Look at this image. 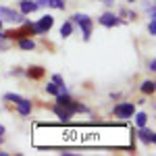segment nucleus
<instances>
[{
  "mask_svg": "<svg viewBox=\"0 0 156 156\" xmlns=\"http://www.w3.org/2000/svg\"><path fill=\"white\" fill-rule=\"evenodd\" d=\"M0 142H2V135H0Z\"/></svg>",
  "mask_w": 156,
  "mask_h": 156,
  "instance_id": "27",
  "label": "nucleus"
},
{
  "mask_svg": "<svg viewBox=\"0 0 156 156\" xmlns=\"http://www.w3.org/2000/svg\"><path fill=\"white\" fill-rule=\"evenodd\" d=\"M0 21H11V23H25V15L23 12H15L11 9L0 6Z\"/></svg>",
  "mask_w": 156,
  "mask_h": 156,
  "instance_id": "3",
  "label": "nucleus"
},
{
  "mask_svg": "<svg viewBox=\"0 0 156 156\" xmlns=\"http://www.w3.org/2000/svg\"><path fill=\"white\" fill-rule=\"evenodd\" d=\"M52 25H54V17H50V15H44L40 21H37L36 25H31V31L34 34H46V31H50L52 29Z\"/></svg>",
  "mask_w": 156,
  "mask_h": 156,
  "instance_id": "2",
  "label": "nucleus"
},
{
  "mask_svg": "<svg viewBox=\"0 0 156 156\" xmlns=\"http://www.w3.org/2000/svg\"><path fill=\"white\" fill-rule=\"evenodd\" d=\"M133 115H135V106L131 102H121L115 106V117H119V119H131Z\"/></svg>",
  "mask_w": 156,
  "mask_h": 156,
  "instance_id": "4",
  "label": "nucleus"
},
{
  "mask_svg": "<svg viewBox=\"0 0 156 156\" xmlns=\"http://www.w3.org/2000/svg\"><path fill=\"white\" fill-rule=\"evenodd\" d=\"M2 40H4V37H0V50H6V48H9V44H6V42H2Z\"/></svg>",
  "mask_w": 156,
  "mask_h": 156,
  "instance_id": "22",
  "label": "nucleus"
},
{
  "mask_svg": "<svg viewBox=\"0 0 156 156\" xmlns=\"http://www.w3.org/2000/svg\"><path fill=\"white\" fill-rule=\"evenodd\" d=\"M142 92L144 94H154V81H144L142 83Z\"/></svg>",
  "mask_w": 156,
  "mask_h": 156,
  "instance_id": "14",
  "label": "nucleus"
},
{
  "mask_svg": "<svg viewBox=\"0 0 156 156\" xmlns=\"http://www.w3.org/2000/svg\"><path fill=\"white\" fill-rule=\"evenodd\" d=\"M98 21L104 25V27H115V25H119V23H121V19L117 17V15H115V12H104V15H102Z\"/></svg>",
  "mask_w": 156,
  "mask_h": 156,
  "instance_id": "5",
  "label": "nucleus"
},
{
  "mask_svg": "<svg viewBox=\"0 0 156 156\" xmlns=\"http://www.w3.org/2000/svg\"><path fill=\"white\" fill-rule=\"evenodd\" d=\"M17 110H19V115H21V117H27V115L31 112V102H29V100H25V98H21V100L17 102Z\"/></svg>",
  "mask_w": 156,
  "mask_h": 156,
  "instance_id": "7",
  "label": "nucleus"
},
{
  "mask_svg": "<svg viewBox=\"0 0 156 156\" xmlns=\"http://www.w3.org/2000/svg\"><path fill=\"white\" fill-rule=\"evenodd\" d=\"M2 133H4V127H2V125H0V135H2Z\"/></svg>",
  "mask_w": 156,
  "mask_h": 156,
  "instance_id": "25",
  "label": "nucleus"
},
{
  "mask_svg": "<svg viewBox=\"0 0 156 156\" xmlns=\"http://www.w3.org/2000/svg\"><path fill=\"white\" fill-rule=\"evenodd\" d=\"M127 2H135V0H127Z\"/></svg>",
  "mask_w": 156,
  "mask_h": 156,
  "instance_id": "26",
  "label": "nucleus"
},
{
  "mask_svg": "<svg viewBox=\"0 0 156 156\" xmlns=\"http://www.w3.org/2000/svg\"><path fill=\"white\" fill-rule=\"evenodd\" d=\"M21 73H23L21 69H12V71H11V75H21Z\"/></svg>",
  "mask_w": 156,
  "mask_h": 156,
  "instance_id": "23",
  "label": "nucleus"
},
{
  "mask_svg": "<svg viewBox=\"0 0 156 156\" xmlns=\"http://www.w3.org/2000/svg\"><path fill=\"white\" fill-rule=\"evenodd\" d=\"M25 75L31 77V79H40V77H44V69L42 67H31V69L25 71Z\"/></svg>",
  "mask_w": 156,
  "mask_h": 156,
  "instance_id": "9",
  "label": "nucleus"
},
{
  "mask_svg": "<svg viewBox=\"0 0 156 156\" xmlns=\"http://www.w3.org/2000/svg\"><path fill=\"white\" fill-rule=\"evenodd\" d=\"M71 19L79 25V27H81V31H83V40L87 42V40H90V36H92V19H90L87 15H81V12L73 15Z\"/></svg>",
  "mask_w": 156,
  "mask_h": 156,
  "instance_id": "1",
  "label": "nucleus"
},
{
  "mask_svg": "<svg viewBox=\"0 0 156 156\" xmlns=\"http://www.w3.org/2000/svg\"><path fill=\"white\" fill-rule=\"evenodd\" d=\"M65 0H48V6H52V9H58V11H65Z\"/></svg>",
  "mask_w": 156,
  "mask_h": 156,
  "instance_id": "13",
  "label": "nucleus"
},
{
  "mask_svg": "<svg viewBox=\"0 0 156 156\" xmlns=\"http://www.w3.org/2000/svg\"><path fill=\"white\" fill-rule=\"evenodd\" d=\"M36 4H37V9L40 6H48V0H36Z\"/></svg>",
  "mask_w": 156,
  "mask_h": 156,
  "instance_id": "20",
  "label": "nucleus"
},
{
  "mask_svg": "<svg viewBox=\"0 0 156 156\" xmlns=\"http://www.w3.org/2000/svg\"><path fill=\"white\" fill-rule=\"evenodd\" d=\"M4 100H9V102H15V104H17V102L21 100V96H19V94H4Z\"/></svg>",
  "mask_w": 156,
  "mask_h": 156,
  "instance_id": "16",
  "label": "nucleus"
},
{
  "mask_svg": "<svg viewBox=\"0 0 156 156\" xmlns=\"http://www.w3.org/2000/svg\"><path fill=\"white\" fill-rule=\"evenodd\" d=\"M19 48L21 50H34L36 48V42L34 40H27V37H21L19 40Z\"/></svg>",
  "mask_w": 156,
  "mask_h": 156,
  "instance_id": "10",
  "label": "nucleus"
},
{
  "mask_svg": "<svg viewBox=\"0 0 156 156\" xmlns=\"http://www.w3.org/2000/svg\"><path fill=\"white\" fill-rule=\"evenodd\" d=\"M21 12L23 15H29V12H34V11H37V4H36V0H21Z\"/></svg>",
  "mask_w": 156,
  "mask_h": 156,
  "instance_id": "8",
  "label": "nucleus"
},
{
  "mask_svg": "<svg viewBox=\"0 0 156 156\" xmlns=\"http://www.w3.org/2000/svg\"><path fill=\"white\" fill-rule=\"evenodd\" d=\"M104 4H106V6H112V4H115V0H104Z\"/></svg>",
  "mask_w": 156,
  "mask_h": 156,
  "instance_id": "24",
  "label": "nucleus"
},
{
  "mask_svg": "<svg viewBox=\"0 0 156 156\" xmlns=\"http://www.w3.org/2000/svg\"><path fill=\"white\" fill-rule=\"evenodd\" d=\"M137 135H140V140H142L144 144H154V142H156L154 131H150V129H146V127H140Z\"/></svg>",
  "mask_w": 156,
  "mask_h": 156,
  "instance_id": "6",
  "label": "nucleus"
},
{
  "mask_svg": "<svg viewBox=\"0 0 156 156\" xmlns=\"http://www.w3.org/2000/svg\"><path fill=\"white\" fill-rule=\"evenodd\" d=\"M73 31V23L71 21H67V23H62V27H60V36L62 37H69Z\"/></svg>",
  "mask_w": 156,
  "mask_h": 156,
  "instance_id": "11",
  "label": "nucleus"
},
{
  "mask_svg": "<svg viewBox=\"0 0 156 156\" xmlns=\"http://www.w3.org/2000/svg\"><path fill=\"white\" fill-rule=\"evenodd\" d=\"M135 123H137V127H146L148 125V115L146 112H137L135 115Z\"/></svg>",
  "mask_w": 156,
  "mask_h": 156,
  "instance_id": "12",
  "label": "nucleus"
},
{
  "mask_svg": "<svg viewBox=\"0 0 156 156\" xmlns=\"http://www.w3.org/2000/svg\"><path fill=\"white\" fill-rule=\"evenodd\" d=\"M52 81H54V83H56V85H62V83H65L60 75H52Z\"/></svg>",
  "mask_w": 156,
  "mask_h": 156,
  "instance_id": "18",
  "label": "nucleus"
},
{
  "mask_svg": "<svg viewBox=\"0 0 156 156\" xmlns=\"http://www.w3.org/2000/svg\"><path fill=\"white\" fill-rule=\"evenodd\" d=\"M148 15H150V19H156V9H154V4H150V9H148Z\"/></svg>",
  "mask_w": 156,
  "mask_h": 156,
  "instance_id": "19",
  "label": "nucleus"
},
{
  "mask_svg": "<svg viewBox=\"0 0 156 156\" xmlns=\"http://www.w3.org/2000/svg\"><path fill=\"white\" fill-rule=\"evenodd\" d=\"M46 92H48V94H52V96H58V85L52 81V83L46 85Z\"/></svg>",
  "mask_w": 156,
  "mask_h": 156,
  "instance_id": "15",
  "label": "nucleus"
},
{
  "mask_svg": "<svg viewBox=\"0 0 156 156\" xmlns=\"http://www.w3.org/2000/svg\"><path fill=\"white\" fill-rule=\"evenodd\" d=\"M148 31H150V36H154V34H156V19H150V23H148Z\"/></svg>",
  "mask_w": 156,
  "mask_h": 156,
  "instance_id": "17",
  "label": "nucleus"
},
{
  "mask_svg": "<svg viewBox=\"0 0 156 156\" xmlns=\"http://www.w3.org/2000/svg\"><path fill=\"white\" fill-rule=\"evenodd\" d=\"M148 69H150V71H156V60H150V62H148Z\"/></svg>",
  "mask_w": 156,
  "mask_h": 156,
  "instance_id": "21",
  "label": "nucleus"
}]
</instances>
